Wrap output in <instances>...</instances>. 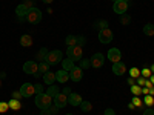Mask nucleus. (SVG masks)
Returning a JSON list of instances; mask_svg holds the SVG:
<instances>
[{
	"mask_svg": "<svg viewBox=\"0 0 154 115\" xmlns=\"http://www.w3.org/2000/svg\"><path fill=\"white\" fill-rule=\"evenodd\" d=\"M34 103H35V106L40 109V111L48 109V108H51V103H53V97H49L46 92L37 94V95H35V100H34Z\"/></svg>",
	"mask_w": 154,
	"mask_h": 115,
	"instance_id": "obj_1",
	"label": "nucleus"
},
{
	"mask_svg": "<svg viewBox=\"0 0 154 115\" xmlns=\"http://www.w3.org/2000/svg\"><path fill=\"white\" fill-rule=\"evenodd\" d=\"M66 55H68V58H71L72 61H80L82 57H83V48L79 46V45H75V46H68Z\"/></svg>",
	"mask_w": 154,
	"mask_h": 115,
	"instance_id": "obj_2",
	"label": "nucleus"
},
{
	"mask_svg": "<svg viewBox=\"0 0 154 115\" xmlns=\"http://www.w3.org/2000/svg\"><path fill=\"white\" fill-rule=\"evenodd\" d=\"M40 20H42V11L35 6L29 8L28 14H26V22L31 25H37V23H40Z\"/></svg>",
	"mask_w": 154,
	"mask_h": 115,
	"instance_id": "obj_3",
	"label": "nucleus"
},
{
	"mask_svg": "<svg viewBox=\"0 0 154 115\" xmlns=\"http://www.w3.org/2000/svg\"><path fill=\"white\" fill-rule=\"evenodd\" d=\"M63 60V54L62 51L56 49V51H49L48 55H46V63L49 66H54V65H59V63H62Z\"/></svg>",
	"mask_w": 154,
	"mask_h": 115,
	"instance_id": "obj_4",
	"label": "nucleus"
},
{
	"mask_svg": "<svg viewBox=\"0 0 154 115\" xmlns=\"http://www.w3.org/2000/svg\"><path fill=\"white\" fill-rule=\"evenodd\" d=\"M89 61H91V66L94 69H100V68H103V65H105V55L100 54V52H96L91 58H89Z\"/></svg>",
	"mask_w": 154,
	"mask_h": 115,
	"instance_id": "obj_5",
	"label": "nucleus"
},
{
	"mask_svg": "<svg viewBox=\"0 0 154 115\" xmlns=\"http://www.w3.org/2000/svg\"><path fill=\"white\" fill-rule=\"evenodd\" d=\"M99 42L100 43H103V45H108V43H111L112 42V31L109 29V28H106V29H102V31H99Z\"/></svg>",
	"mask_w": 154,
	"mask_h": 115,
	"instance_id": "obj_6",
	"label": "nucleus"
},
{
	"mask_svg": "<svg viewBox=\"0 0 154 115\" xmlns=\"http://www.w3.org/2000/svg\"><path fill=\"white\" fill-rule=\"evenodd\" d=\"M20 94L25 97V98H29V97H32V95H35V87H34V84H31V83H23L22 86H20Z\"/></svg>",
	"mask_w": 154,
	"mask_h": 115,
	"instance_id": "obj_7",
	"label": "nucleus"
},
{
	"mask_svg": "<svg viewBox=\"0 0 154 115\" xmlns=\"http://www.w3.org/2000/svg\"><path fill=\"white\" fill-rule=\"evenodd\" d=\"M83 77V69L80 66H74L71 71H69V80H72L74 83H79Z\"/></svg>",
	"mask_w": 154,
	"mask_h": 115,
	"instance_id": "obj_8",
	"label": "nucleus"
},
{
	"mask_svg": "<svg viewBox=\"0 0 154 115\" xmlns=\"http://www.w3.org/2000/svg\"><path fill=\"white\" fill-rule=\"evenodd\" d=\"M28 11H29V8L25 5V3H20V5L16 8V16L19 17V22H25V20H26Z\"/></svg>",
	"mask_w": 154,
	"mask_h": 115,
	"instance_id": "obj_9",
	"label": "nucleus"
},
{
	"mask_svg": "<svg viewBox=\"0 0 154 115\" xmlns=\"http://www.w3.org/2000/svg\"><path fill=\"white\" fill-rule=\"evenodd\" d=\"M126 9H128V2H123V0L114 2V5H112V11L116 12V14H119V16L125 14Z\"/></svg>",
	"mask_w": 154,
	"mask_h": 115,
	"instance_id": "obj_10",
	"label": "nucleus"
},
{
	"mask_svg": "<svg viewBox=\"0 0 154 115\" xmlns=\"http://www.w3.org/2000/svg\"><path fill=\"white\" fill-rule=\"evenodd\" d=\"M53 100H54V105H56L59 109H60V108H65V106L68 105V95H65L63 92H62V94L59 92Z\"/></svg>",
	"mask_w": 154,
	"mask_h": 115,
	"instance_id": "obj_11",
	"label": "nucleus"
},
{
	"mask_svg": "<svg viewBox=\"0 0 154 115\" xmlns=\"http://www.w3.org/2000/svg\"><path fill=\"white\" fill-rule=\"evenodd\" d=\"M23 72H26L29 75H34L35 72H38V63H35V61H26L23 65Z\"/></svg>",
	"mask_w": 154,
	"mask_h": 115,
	"instance_id": "obj_12",
	"label": "nucleus"
},
{
	"mask_svg": "<svg viewBox=\"0 0 154 115\" xmlns=\"http://www.w3.org/2000/svg\"><path fill=\"white\" fill-rule=\"evenodd\" d=\"M82 101H83V98H82V95H80V94L71 92V94L68 95V103H69L71 106H74V108H79Z\"/></svg>",
	"mask_w": 154,
	"mask_h": 115,
	"instance_id": "obj_13",
	"label": "nucleus"
},
{
	"mask_svg": "<svg viewBox=\"0 0 154 115\" xmlns=\"http://www.w3.org/2000/svg\"><path fill=\"white\" fill-rule=\"evenodd\" d=\"M120 58H122V52H120L117 48H111V49L108 51V60H109V61L117 63V61H120Z\"/></svg>",
	"mask_w": 154,
	"mask_h": 115,
	"instance_id": "obj_14",
	"label": "nucleus"
},
{
	"mask_svg": "<svg viewBox=\"0 0 154 115\" xmlns=\"http://www.w3.org/2000/svg\"><path fill=\"white\" fill-rule=\"evenodd\" d=\"M111 71L114 72V75H123L126 72V66L123 65L122 61H117V63H112V69Z\"/></svg>",
	"mask_w": 154,
	"mask_h": 115,
	"instance_id": "obj_15",
	"label": "nucleus"
},
{
	"mask_svg": "<svg viewBox=\"0 0 154 115\" xmlns=\"http://www.w3.org/2000/svg\"><path fill=\"white\" fill-rule=\"evenodd\" d=\"M69 80V72L65 71V69H62V71H57L56 72V81L59 83H66Z\"/></svg>",
	"mask_w": 154,
	"mask_h": 115,
	"instance_id": "obj_16",
	"label": "nucleus"
},
{
	"mask_svg": "<svg viewBox=\"0 0 154 115\" xmlns=\"http://www.w3.org/2000/svg\"><path fill=\"white\" fill-rule=\"evenodd\" d=\"M54 81H56V72L48 71V72H45V74H43V83H46L48 86H51Z\"/></svg>",
	"mask_w": 154,
	"mask_h": 115,
	"instance_id": "obj_17",
	"label": "nucleus"
},
{
	"mask_svg": "<svg viewBox=\"0 0 154 115\" xmlns=\"http://www.w3.org/2000/svg\"><path fill=\"white\" fill-rule=\"evenodd\" d=\"M20 45H22L23 48L32 46V37H31L29 34H23V35L20 37Z\"/></svg>",
	"mask_w": 154,
	"mask_h": 115,
	"instance_id": "obj_18",
	"label": "nucleus"
},
{
	"mask_svg": "<svg viewBox=\"0 0 154 115\" xmlns=\"http://www.w3.org/2000/svg\"><path fill=\"white\" fill-rule=\"evenodd\" d=\"M74 66H75V65H74V61H72L71 58H63V60H62V69H65V71L69 72Z\"/></svg>",
	"mask_w": 154,
	"mask_h": 115,
	"instance_id": "obj_19",
	"label": "nucleus"
},
{
	"mask_svg": "<svg viewBox=\"0 0 154 115\" xmlns=\"http://www.w3.org/2000/svg\"><path fill=\"white\" fill-rule=\"evenodd\" d=\"M59 92H60V91H59V86H56V84H51V86L48 87V91H46V94H48L49 97H53V98H54Z\"/></svg>",
	"mask_w": 154,
	"mask_h": 115,
	"instance_id": "obj_20",
	"label": "nucleus"
},
{
	"mask_svg": "<svg viewBox=\"0 0 154 115\" xmlns=\"http://www.w3.org/2000/svg\"><path fill=\"white\" fill-rule=\"evenodd\" d=\"M48 52L49 51L46 49V48H42L40 51L37 52V58H38V61H46V55H48Z\"/></svg>",
	"mask_w": 154,
	"mask_h": 115,
	"instance_id": "obj_21",
	"label": "nucleus"
},
{
	"mask_svg": "<svg viewBox=\"0 0 154 115\" xmlns=\"http://www.w3.org/2000/svg\"><path fill=\"white\" fill-rule=\"evenodd\" d=\"M143 34L145 35H149V37H154V25L148 23L143 26Z\"/></svg>",
	"mask_w": 154,
	"mask_h": 115,
	"instance_id": "obj_22",
	"label": "nucleus"
},
{
	"mask_svg": "<svg viewBox=\"0 0 154 115\" xmlns=\"http://www.w3.org/2000/svg\"><path fill=\"white\" fill-rule=\"evenodd\" d=\"M49 71V65L46 61H38V72L40 74H45V72H48Z\"/></svg>",
	"mask_w": 154,
	"mask_h": 115,
	"instance_id": "obj_23",
	"label": "nucleus"
},
{
	"mask_svg": "<svg viewBox=\"0 0 154 115\" xmlns=\"http://www.w3.org/2000/svg\"><path fill=\"white\" fill-rule=\"evenodd\" d=\"M65 43H66V46H75L77 45V37L75 35H68L65 38Z\"/></svg>",
	"mask_w": 154,
	"mask_h": 115,
	"instance_id": "obj_24",
	"label": "nucleus"
},
{
	"mask_svg": "<svg viewBox=\"0 0 154 115\" xmlns=\"http://www.w3.org/2000/svg\"><path fill=\"white\" fill-rule=\"evenodd\" d=\"M83 112H89V111H91L93 109V105L91 103H89V101H82V103H80V106H79Z\"/></svg>",
	"mask_w": 154,
	"mask_h": 115,
	"instance_id": "obj_25",
	"label": "nucleus"
},
{
	"mask_svg": "<svg viewBox=\"0 0 154 115\" xmlns=\"http://www.w3.org/2000/svg\"><path fill=\"white\" fill-rule=\"evenodd\" d=\"M8 105H9V108H11V109H14V111H17V109H20V108H22L20 101H19V100H16V98H12Z\"/></svg>",
	"mask_w": 154,
	"mask_h": 115,
	"instance_id": "obj_26",
	"label": "nucleus"
},
{
	"mask_svg": "<svg viewBox=\"0 0 154 115\" xmlns=\"http://www.w3.org/2000/svg\"><path fill=\"white\" fill-rule=\"evenodd\" d=\"M94 26H96L99 31H102V29H106V28H108V22H106V20H99V22L94 25Z\"/></svg>",
	"mask_w": 154,
	"mask_h": 115,
	"instance_id": "obj_27",
	"label": "nucleus"
},
{
	"mask_svg": "<svg viewBox=\"0 0 154 115\" xmlns=\"http://www.w3.org/2000/svg\"><path fill=\"white\" fill-rule=\"evenodd\" d=\"M120 23L122 25H130L131 23V16L126 14V12H125V14H122L120 16Z\"/></svg>",
	"mask_w": 154,
	"mask_h": 115,
	"instance_id": "obj_28",
	"label": "nucleus"
},
{
	"mask_svg": "<svg viewBox=\"0 0 154 115\" xmlns=\"http://www.w3.org/2000/svg\"><path fill=\"white\" fill-rule=\"evenodd\" d=\"M130 75L133 77V78H139V77H140V71L137 68H131L130 69Z\"/></svg>",
	"mask_w": 154,
	"mask_h": 115,
	"instance_id": "obj_29",
	"label": "nucleus"
},
{
	"mask_svg": "<svg viewBox=\"0 0 154 115\" xmlns=\"http://www.w3.org/2000/svg\"><path fill=\"white\" fill-rule=\"evenodd\" d=\"M140 75L145 77V78H149V77H151V69L149 68H143L142 71H140Z\"/></svg>",
	"mask_w": 154,
	"mask_h": 115,
	"instance_id": "obj_30",
	"label": "nucleus"
},
{
	"mask_svg": "<svg viewBox=\"0 0 154 115\" xmlns=\"http://www.w3.org/2000/svg\"><path fill=\"white\" fill-rule=\"evenodd\" d=\"M9 109V105L6 103V101H0V114H3Z\"/></svg>",
	"mask_w": 154,
	"mask_h": 115,
	"instance_id": "obj_31",
	"label": "nucleus"
},
{
	"mask_svg": "<svg viewBox=\"0 0 154 115\" xmlns=\"http://www.w3.org/2000/svg\"><path fill=\"white\" fill-rule=\"evenodd\" d=\"M89 66H91V61H89V60H85V58L80 60V68H82V69H86V68H89Z\"/></svg>",
	"mask_w": 154,
	"mask_h": 115,
	"instance_id": "obj_32",
	"label": "nucleus"
},
{
	"mask_svg": "<svg viewBox=\"0 0 154 115\" xmlns=\"http://www.w3.org/2000/svg\"><path fill=\"white\" fill-rule=\"evenodd\" d=\"M130 89H131V92H133V94H136V95H137V94L140 95V92H142V87H140V86H137V84L131 86Z\"/></svg>",
	"mask_w": 154,
	"mask_h": 115,
	"instance_id": "obj_33",
	"label": "nucleus"
},
{
	"mask_svg": "<svg viewBox=\"0 0 154 115\" xmlns=\"http://www.w3.org/2000/svg\"><path fill=\"white\" fill-rule=\"evenodd\" d=\"M34 87H35V95H37V94H43V86H42L40 83L34 84Z\"/></svg>",
	"mask_w": 154,
	"mask_h": 115,
	"instance_id": "obj_34",
	"label": "nucleus"
},
{
	"mask_svg": "<svg viewBox=\"0 0 154 115\" xmlns=\"http://www.w3.org/2000/svg\"><path fill=\"white\" fill-rule=\"evenodd\" d=\"M152 103H154V98H152L151 95H146V97H145V105H146V106H152Z\"/></svg>",
	"mask_w": 154,
	"mask_h": 115,
	"instance_id": "obj_35",
	"label": "nucleus"
},
{
	"mask_svg": "<svg viewBox=\"0 0 154 115\" xmlns=\"http://www.w3.org/2000/svg\"><path fill=\"white\" fill-rule=\"evenodd\" d=\"M86 43V38L85 37H77V45H79V46H83Z\"/></svg>",
	"mask_w": 154,
	"mask_h": 115,
	"instance_id": "obj_36",
	"label": "nucleus"
},
{
	"mask_svg": "<svg viewBox=\"0 0 154 115\" xmlns=\"http://www.w3.org/2000/svg\"><path fill=\"white\" fill-rule=\"evenodd\" d=\"M145 83H146V80L143 78V77H139V78H137V86H140V87H142Z\"/></svg>",
	"mask_w": 154,
	"mask_h": 115,
	"instance_id": "obj_37",
	"label": "nucleus"
},
{
	"mask_svg": "<svg viewBox=\"0 0 154 115\" xmlns=\"http://www.w3.org/2000/svg\"><path fill=\"white\" fill-rule=\"evenodd\" d=\"M23 95L20 94V91H14V92H12V98H16V100H20Z\"/></svg>",
	"mask_w": 154,
	"mask_h": 115,
	"instance_id": "obj_38",
	"label": "nucleus"
},
{
	"mask_svg": "<svg viewBox=\"0 0 154 115\" xmlns=\"http://www.w3.org/2000/svg\"><path fill=\"white\" fill-rule=\"evenodd\" d=\"M48 111H49L51 114H53V115H54V114H57V112H59V108H57V106L54 105L53 108H48Z\"/></svg>",
	"mask_w": 154,
	"mask_h": 115,
	"instance_id": "obj_39",
	"label": "nucleus"
},
{
	"mask_svg": "<svg viewBox=\"0 0 154 115\" xmlns=\"http://www.w3.org/2000/svg\"><path fill=\"white\" fill-rule=\"evenodd\" d=\"M133 105H134V106H140V105H142V101H140V98L134 97V98H133Z\"/></svg>",
	"mask_w": 154,
	"mask_h": 115,
	"instance_id": "obj_40",
	"label": "nucleus"
},
{
	"mask_svg": "<svg viewBox=\"0 0 154 115\" xmlns=\"http://www.w3.org/2000/svg\"><path fill=\"white\" fill-rule=\"evenodd\" d=\"M143 115H154V109H151V108L145 109V111H143Z\"/></svg>",
	"mask_w": 154,
	"mask_h": 115,
	"instance_id": "obj_41",
	"label": "nucleus"
},
{
	"mask_svg": "<svg viewBox=\"0 0 154 115\" xmlns=\"http://www.w3.org/2000/svg\"><path fill=\"white\" fill-rule=\"evenodd\" d=\"M105 115H116V112L112 109H105Z\"/></svg>",
	"mask_w": 154,
	"mask_h": 115,
	"instance_id": "obj_42",
	"label": "nucleus"
},
{
	"mask_svg": "<svg viewBox=\"0 0 154 115\" xmlns=\"http://www.w3.org/2000/svg\"><path fill=\"white\" fill-rule=\"evenodd\" d=\"M126 83H128V86H130V87H131V86H134V78H133V77H131V78H128V81H126Z\"/></svg>",
	"mask_w": 154,
	"mask_h": 115,
	"instance_id": "obj_43",
	"label": "nucleus"
},
{
	"mask_svg": "<svg viewBox=\"0 0 154 115\" xmlns=\"http://www.w3.org/2000/svg\"><path fill=\"white\" fill-rule=\"evenodd\" d=\"M40 115H53V114H51L48 109H43V111H40Z\"/></svg>",
	"mask_w": 154,
	"mask_h": 115,
	"instance_id": "obj_44",
	"label": "nucleus"
},
{
	"mask_svg": "<svg viewBox=\"0 0 154 115\" xmlns=\"http://www.w3.org/2000/svg\"><path fill=\"white\" fill-rule=\"evenodd\" d=\"M63 94H65V95H69V94H71V89H69V87H65V89H63Z\"/></svg>",
	"mask_w": 154,
	"mask_h": 115,
	"instance_id": "obj_45",
	"label": "nucleus"
},
{
	"mask_svg": "<svg viewBox=\"0 0 154 115\" xmlns=\"http://www.w3.org/2000/svg\"><path fill=\"white\" fill-rule=\"evenodd\" d=\"M142 92L148 95V94H149V87H143V89H142Z\"/></svg>",
	"mask_w": 154,
	"mask_h": 115,
	"instance_id": "obj_46",
	"label": "nucleus"
},
{
	"mask_svg": "<svg viewBox=\"0 0 154 115\" xmlns=\"http://www.w3.org/2000/svg\"><path fill=\"white\" fill-rule=\"evenodd\" d=\"M149 81H151V84L154 86V74H151V77H149Z\"/></svg>",
	"mask_w": 154,
	"mask_h": 115,
	"instance_id": "obj_47",
	"label": "nucleus"
},
{
	"mask_svg": "<svg viewBox=\"0 0 154 115\" xmlns=\"http://www.w3.org/2000/svg\"><path fill=\"white\" fill-rule=\"evenodd\" d=\"M42 2H43V3H46V5H49V3H53L54 0H42Z\"/></svg>",
	"mask_w": 154,
	"mask_h": 115,
	"instance_id": "obj_48",
	"label": "nucleus"
},
{
	"mask_svg": "<svg viewBox=\"0 0 154 115\" xmlns=\"http://www.w3.org/2000/svg\"><path fill=\"white\" fill-rule=\"evenodd\" d=\"M151 74H154V65H151Z\"/></svg>",
	"mask_w": 154,
	"mask_h": 115,
	"instance_id": "obj_49",
	"label": "nucleus"
},
{
	"mask_svg": "<svg viewBox=\"0 0 154 115\" xmlns=\"http://www.w3.org/2000/svg\"><path fill=\"white\" fill-rule=\"evenodd\" d=\"M114 2H119V0H112V3H114Z\"/></svg>",
	"mask_w": 154,
	"mask_h": 115,
	"instance_id": "obj_50",
	"label": "nucleus"
},
{
	"mask_svg": "<svg viewBox=\"0 0 154 115\" xmlns=\"http://www.w3.org/2000/svg\"><path fill=\"white\" fill-rule=\"evenodd\" d=\"M123 2H130V0H123Z\"/></svg>",
	"mask_w": 154,
	"mask_h": 115,
	"instance_id": "obj_51",
	"label": "nucleus"
},
{
	"mask_svg": "<svg viewBox=\"0 0 154 115\" xmlns=\"http://www.w3.org/2000/svg\"><path fill=\"white\" fill-rule=\"evenodd\" d=\"M65 115H72V114H65Z\"/></svg>",
	"mask_w": 154,
	"mask_h": 115,
	"instance_id": "obj_52",
	"label": "nucleus"
}]
</instances>
